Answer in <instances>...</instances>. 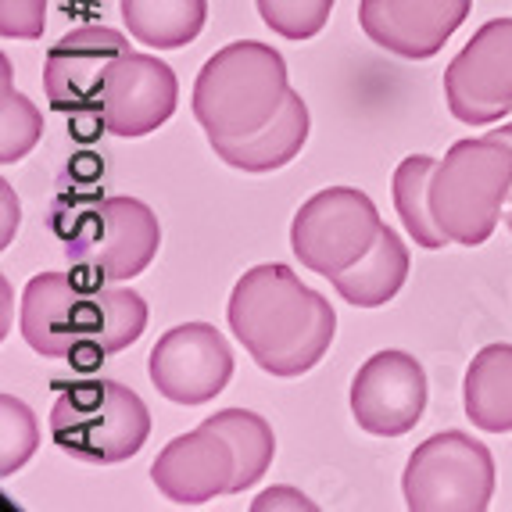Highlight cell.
Masks as SVG:
<instances>
[{"label":"cell","instance_id":"obj_24","mask_svg":"<svg viewBox=\"0 0 512 512\" xmlns=\"http://www.w3.org/2000/svg\"><path fill=\"white\" fill-rule=\"evenodd\" d=\"M36 444H40V427L29 405L4 394L0 398V473L11 477L15 470H22L36 452Z\"/></svg>","mask_w":512,"mask_h":512},{"label":"cell","instance_id":"obj_25","mask_svg":"<svg viewBox=\"0 0 512 512\" xmlns=\"http://www.w3.org/2000/svg\"><path fill=\"white\" fill-rule=\"evenodd\" d=\"M47 26V0H0L4 40H40Z\"/></svg>","mask_w":512,"mask_h":512},{"label":"cell","instance_id":"obj_7","mask_svg":"<svg viewBox=\"0 0 512 512\" xmlns=\"http://www.w3.org/2000/svg\"><path fill=\"white\" fill-rule=\"evenodd\" d=\"M162 248L158 215L137 197H108L79 222L65 244L72 269L86 283L133 280L154 262Z\"/></svg>","mask_w":512,"mask_h":512},{"label":"cell","instance_id":"obj_12","mask_svg":"<svg viewBox=\"0 0 512 512\" xmlns=\"http://www.w3.org/2000/svg\"><path fill=\"white\" fill-rule=\"evenodd\" d=\"M427 409V373L405 351H376L351 380V412L366 434L402 437Z\"/></svg>","mask_w":512,"mask_h":512},{"label":"cell","instance_id":"obj_19","mask_svg":"<svg viewBox=\"0 0 512 512\" xmlns=\"http://www.w3.org/2000/svg\"><path fill=\"white\" fill-rule=\"evenodd\" d=\"M119 8L129 36L154 51L194 43L208 18V0H119Z\"/></svg>","mask_w":512,"mask_h":512},{"label":"cell","instance_id":"obj_16","mask_svg":"<svg viewBox=\"0 0 512 512\" xmlns=\"http://www.w3.org/2000/svg\"><path fill=\"white\" fill-rule=\"evenodd\" d=\"M305 140H308V104L301 101V94L291 90L269 126H262L258 133H251L244 140L212 144V151L215 158H222V162L240 172H273L283 169L287 162H294L298 151L305 147Z\"/></svg>","mask_w":512,"mask_h":512},{"label":"cell","instance_id":"obj_3","mask_svg":"<svg viewBox=\"0 0 512 512\" xmlns=\"http://www.w3.org/2000/svg\"><path fill=\"white\" fill-rule=\"evenodd\" d=\"M291 94L287 61L276 47L258 40L226 43L205 61L194 83V119L208 144L244 140L276 119Z\"/></svg>","mask_w":512,"mask_h":512},{"label":"cell","instance_id":"obj_9","mask_svg":"<svg viewBox=\"0 0 512 512\" xmlns=\"http://www.w3.org/2000/svg\"><path fill=\"white\" fill-rule=\"evenodd\" d=\"M444 101L466 126H495L512 111V18H491L444 69Z\"/></svg>","mask_w":512,"mask_h":512},{"label":"cell","instance_id":"obj_2","mask_svg":"<svg viewBox=\"0 0 512 512\" xmlns=\"http://www.w3.org/2000/svg\"><path fill=\"white\" fill-rule=\"evenodd\" d=\"M226 319L255 366L273 376H301L316 369L337 333V312L330 301L280 262L255 265L240 276Z\"/></svg>","mask_w":512,"mask_h":512},{"label":"cell","instance_id":"obj_28","mask_svg":"<svg viewBox=\"0 0 512 512\" xmlns=\"http://www.w3.org/2000/svg\"><path fill=\"white\" fill-rule=\"evenodd\" d=\"M505 226H509V230H512V208H509V212H505Z\"/></svg>","mask_w":512,"mask_h":512},{"label":"cell","instance_id":"obj_14","mask_svg":"<svg viewBox=\"0 0 512 512\" xmlns=\"http://www.w3.org/2000/svg\"><path fill=\"white\" fill-rule=\"evenodd\" d=\"M473 0H362L359 26L376 47L427 61L470 18Z\"/></svg>","mask_w":512,"mask_h":512},{"label":"cell","instance_id":"obj_11","mask_svg":"<svg viewBox=\"0 0 512 512\" xmlns=\"http://www.w3.org/2000/svg\"><path fill=\"white\" fill-rule=\"evenodd\" d=\"M129 51L133 47L126 36L108 26H83L61 36L43 61V90H47L51 108L61 115H76V119L94 115L111 69Z\"/></svg>","mask_w":512,"mask_h":512},{"label":"cell","instance_id":"obj_22","mask_svg":"<svg viewBox=\"0 0 512 512\" xmlns=\"http://www.w3.org/2000/svg\"><path fill=\"white\" fill-rule=\"evenodd\" d=\"M0 69H4V79H0V83H4V97H0V162L15 165V162H22L36 147V140L43 137V119H40V111L33 108V101L11 86L8 58L0 61Z\"/></svg>","mask_w":512,"mask_h":512},{"label":"cell","instance_id":"obj_4","mask_svg":"<svg viewBox=\"0 0 512 512\" xmlns=\"http://www.w3.org/2000/svg\"><path fill=\"white\" fill-rule=\"evenodd\" d=\"M512 194V144L484 137L459 140L430 176V212L452 244L480 248Z\"/></svg>","mask_w":512,"mask_h":512},{"label":"cell","instance_id":"obj_21","mask_svg":"<svg viewBox=\"0 0 512 512\" xmlns=\"http://www.w3.org/2000/svg\"><path fill=\"white\" fill-rule=\"evenodd\" d=\"M437 162L430 154H409L398 169H394V208L402 215L405 230L416 240L419 248L441 251L444 244H452L448 233L437 226L434 212H430V176H434Z\"/></svg>","mask_w":512,"mask_h":512},{"label":"cell","instance_id":"obj_1","mask_svg":"<svg viewBox=\"0 0 512 512\" xmlns=\"http://www.w3.org/2000/svg\"><path fill=\"white\" fill-rule=\"evenodd\" d=\"M147 305L137 291L86 283L76 273H40L22 294V337L43 359L97 366L140 341Z\"/></svg>","mask_w":512,"mask_h":512},{"label":"cell","instance_id":"obj_17","mask_svg":"<svg viewBox=\"0 0 512 512\" xmlns=\"http://www.w3.org/2000/svg\"><path fill=\"white\" fill-rule=\"evenodd\" d=\"M409 280V248L402 244V237L384 222V230L376 237V244L359 258V262L344 269V273L330 276V283L337 287L348 305L355 308H380L402 291Z\"/></svg>","mask_w":512,"mask_h":512},{"label":"cell","instance_id":"obj_23","mask_svg":"<svg viewBox=\"0 0 512 512\" xmlns=\"http://www.w3.org/2000/svg\"><path fill=\"white\" fill-rule=\"evenodd\" d=\"M258 15L283 40H312L330 22L333 0H255Z\"/></svg>","mask_w":512,"mask_h":512},{"label":"cell","instance_id":"obj_27","mask_svg":"<svg viewBox=\"0 0 512 512\" xmlns=\"http://www.w3.org/2000/svg\"><path fill=\"white\" fill-rule=\"evenodd\" d=\"M491 137H498V140H505V144H512V122H509V126H502V129H491ZM509 205H512V194H509Z\"/></svg>","mask_w":512,"mask_h":512},{"label":"cell","instance_id":"obj_5","mask_svg":"<svg viewBox=\"0 0 512 512\" xmlns=\"http://www.w3.org/2000/svg\"><path fill=\"white\" fill-rule=\"evenodd\" d=\"M151 434V416L137 391L115 380L69 384L51 409V437L72 459L111 462L133 459Z\"/></svg>","mask_w":512,"mask_h":512},{"label":"cell","instance_id":"obj_18","mask_svg":"<svg viewBox=\"0 0 512 512\" xmlns=\"http://www.w3.org/2000/svg\"><path fill=\"white\" fill-rule=\"evenodd\" d=\"M462 402L473 427L487 434L512 430V344H487L466 369Z\"/></svg>","mask_w":512,"mask_h":512},{"label":"cell","instance_id":"obj_20","mask_svg":"<svg viewBox=\"0 0 512 512\" xmlns=\"http://www.w3.org/2000/svg\"><path fill=\"white\" fill-rule=\"evenodd\" d=\"M205 427L219 430V434L233 444V452H237V480H233V495L248 491L251 484H258V480L269 473L273 455H276V437H273V427H269L258 412L222 409V412H215V416L205 419Z\"/></svg>","mask_w":512,"mask_h":512},{"label":"cell","instance_id":"obj_15","mask_svg":"<svg viewBox=\"0 0 512 512\" xmlns=\"http://www.w3.org/2000/svg\"><path fill=\"white\" fill-rule=\"evenodd\" d=\"M151 480L169 502L205 505L219 495H233L237 452L219 430L201 423L165 444L151 466Z\"/></svg>","mask_w":512,"mask_h":512},{"label":"cell","instance_id":"obj_26","mask_svg":"<svg viewBox=\"0 0 512 512\" xmlns=\"http://www.w3.org/2000/svg\"><path fill=\"white\" fill-rule=\"evenodd\" d=\"M255 512H265V509H316V502H308L301 491H294V487H273V491H265L262 498H258L255 505H251Z\"/></svg>","mask_w":512,"mask_h":512},{"label":"cell","instance_id":"obj_6","mask_svg":"<svg viewBox=\"0 0 512 512\" xmlns=\"http://www.w3.org/2000/svg\"><path fill=\"white\" fill-rule=\"evenodd\" d=\"M402 491L412 512H484L495 495V459L477 437L444 430L412 452Z\"/></svg>","mask_w":512,"mask_h":512},{"label":"cell","instance_id":"obj_13","mask_svg":"<svg viewBox=\"0 0 512 512\" xmlns=\"http://www.w3.org/2000/svg\"><path fill=\"white\" fill-rule=\"evenodd\" d=\"M180 101V83L176 72L154 54H122V61L111 69V79L104 86V97L90 119L101 122V129L115 137H147L158 126L172 119Z\"/></svg>","mask_w":512,"mask_h":512},{"label":"cell","instance_id":"obj_8","mask_svg":"<svg viewBox=\"0 0 512 512\" xmlns=\"http://www.w3.org/2000/svg\"><path fill=\"white\" fill-rule=\"evenodd\" d=\"M384 219L362 190L326 187L298 208L291 222V248L308 273L337 276L376 244Z\"/></svg>","mask_w":512,"mask_h":512},{"label":"cell","instance_id":"obj_10","mask_svg":"<svg viewBox=\"0 0 512 512\" xmlns=\"http://www.w3.org/2000/svg\"><path fill=\"white\" fill-rule=\"evenodd\" d=\"M158 394L176 405H205L226 391L233 376V351L215 326L183 323L158 337L147 359Z\"/></svg>","mask_w":512,"mask_h":512}]
</instances>
